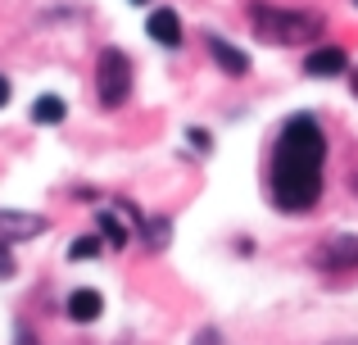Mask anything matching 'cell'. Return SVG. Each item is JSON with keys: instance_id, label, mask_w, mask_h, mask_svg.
<instances>
[{"instance_id": "cell-17", "label": "cell", "mask_w": 358, "mask_h": 345, "mask_svg": "<svg viewBox=\"0 0 358 345\" xmlns=\"http://www.w3.org/2000/svg\"><path fill=\"white\" fill-rule=\"evenodd\" d=\"M327 345H358V337H336V341H327Z\"/></svg>"}, {"instance_id": "cell-10", "label": "cell", "mask_w": 358, "mask_h": 345, "mask_svg": "<svg viewBox=\"0 0 358 345\" xmlns=\"http://www.w3.org/2000/svg\"><path fill=\"white\" fill-rule=\"evenodd\" d=\"M64 118H69V105H64L59 96H36L32 100V123L55 127V123H64Z\"/></svg>"}, {"instance_id": "cell-8", "label": "cell", "mask_w": 358, "mask_h": 345, "mask_svg": "<svg viewBox=\"0 0 358 345\" xmlns=\"http://www.w3.org/2000/svg\"><path fill=\"white\" fill-rule=\"evenodd\" d=\"M145 32H150V41L177 50V45H182V18H177L173 9H155V14L145 18Z\"/></svg>"}, {"instance_id": "cell-14", "label": "cell", "mask_w": 358, "mask_h": 345, "mask_svg": "<svg viewBox=\"0 0 358 345\" xmlns=\"http://www.w3.org/2000/svg\"><path fill=\"white\" fill-rule=\"evenodd\" d=\"M186 141H191L195 150H209V146H213V136L204 132V127H191V132H186Z\"/></svg>"}, {"instance_id": "cell-20", "label": "cell", "mask_w": 358, "mask_h": 345, "mask_svg": "<svg viewBox=\"0 0 358 345\" xmlns=\"http://www.w3.org/2000/svg\"><path fill=\"white\" fill-rule=\"evenodd\" d=\"M354 5H358V0H354Z\"/></svg>"}, {"instance_id": "cell-11", "label": "cell", "mask_w": 358, "mask_h": 345, "mask_svg": "<svg viewBox=\"0 0 358 345\" xmlns=\"http://www.w3.org/2000/svg\"><path fill=\"white\" fill-rule=\"evenodd\" d=\"M96 227H100V241H105V246H114V250H122V246H127V237H131L127 223H122L118 213H109V209L96 218Z\"/></svg>"}, {"instance_id": "cell-12", "label": "cell", "mask_w": 358, "mask_h": 345, "mask_svg": "<svg viewBox=\"0 0 358 345\" xmlns=\"http://www.w3.org/2000/svg\"><path fill=\"white\" fill-rule=\"evenodd\" d=\"M100 250H105V241H100V232H96V237H78V241L69 246V259H78V264H82V259H96Z\"/></svg>"}, {"instance_id": "cell-9", "label": "cell", "mask_w": 358, "mask_h": 345, "mask_svg": "<svg viewBox=\"0 0 358 345\" xmlns=\"http://www.w3.org/2000/svg\"><path fill=\"white\" fill-rule=\"evenodd\" d=\"M64 309H69L73 323H96L100 314H105V295L91 291V286H78V291L69 295V304H64Z\"/></svg>"}, {"instance_id": "cell-3", "label": "cell", "mask_w": 358, "mask_h": 345, "mask_svg": "<svg viewBox=\"0 0 358 345\" xmlns=\"http://www.w3.org/2000/svg\"><path fill=\"white\" fill-rule=\"evenodd\" d=\"M131 96V59L118 50V45H109V50H100L96 59V100L105 109H122Z\"/></svg>"}, {"instance_id": "cell-4", "label": "cell", "mask_w": 358, "mask_h": 345, "mask_svg": "<svg viewBox=\"0 0 358 345\" xmlns=\"http://www.w3.org/2000/svg\"><path fill=\"white\" fill-rule=\"evenodd\" d=\"M313 268H322V273H350L358 268V237L354 232H341V237H327L322 246H313Z\"/></svg>"}, {"instance_id": "cell-7", "label": "cell", "mask_w": 358, "mask_h": 345, "mask_svg": "<svg viewBox=\"0 0 358 345\" xmlns=\"http://www.w3.org/2000/svg\"><path fill=\"white\" fill-rule=\"evenodd\" d=\"M41 232H45V218H41V213H18V209L0 213V246L32 241V237H41Z\"/></svg>"}, {"instance_id": "cell-5", "label": "cell", "mask_w": 358, "mask_h": 345, "mask_svg": "<svg viewBox=\"0 0 358 345\" xmlns=\"http://www.w3.org/2000/svg\"><path fill=\"white\" fill-rule=\"evenodd\" d=\"M204 50L213 55V64H218L227 78H245L250 73V55L241 50V45H231L227 36H218V32H204Z\"/></svg>"}, {"instance_id": "cell-13", "label": "cell", "mask_w": 358, "mask_h": 345, "mask_svg": "<svg viewBox=\"0 0 358 345\" xmlns=\"http://www.w3.org/2000/svg\"><path fill=\"white\" fill-rule=\"evenodd\" d=\"M141 227H145V241H150L155 250L168 241V218H141Z\"/></svg>"}, {"instance_id": "cell-19", "label": "cell", "mask_w": 358, "mask_h": 345, "mask_svg": "<svg viewBox=\"0 0 358 345\" xmlns=\"http://www.w3.org/2000/svg\"><path fill=\"white\" fill-rule=\"evenodd\" d=\"M131 5H150V0H131Z\"/></svg>"}, {"instance_id": "cell-1", "label": "cell", "mask_w": 358, "mask_h": 345, "mask_svg": "<svg viewBox=\"0 0 358 345\" xmlns=\"http://www.w3.org/2000/svg\"><path fill=\"white\" fill-rule=\"evenodd\" d=\"M322 164H327V132L313 114H290L272 146L268 195L286 213H308L322 200Z\"/></svg>"}, {"instance_id": "cell-16", "label": "cell", "mask_w": 358, "mask_h": 345, "mask_svg": "<svg viewBox=\"0 0 358 345\" xmlns=\"http://www.w3.org/2000/svg\"><path fill=\"white\" fill-rule=\"evenodd\" d=\"M5 105H9V78L0 73V109H5Z\"/></svg>"}, {"instance_id": "cell-2", "label": "cell", "mask_w": 358, "mask_h": 345, "mask_svg": "<svg viewBox=\"0 0 358 345\" xmlns=\"http://www.w3.org/2000/svg\"><path fill=\"white\" fill-rule=\"evenodd\" d=\"M250 27L268 45H313L322 36L327 18L313 9H277V5H250Z\"/></svg>"}, {"instance_id": "cell-6", "label": "cell", "mask_w": 358, "mask_h": 345, "mask_svg": "<svg viewBox=\"0 0 358 345\" xmlns=\"http://www.w3.org/2000/svg\"><path fill=\"white\" fill-rule=\"evenodd\" d=\"M304 73L308 78H341V73H350V55L341 45H317L304 55Z\"/></svg>"}, {"instance_id": "cell-15", "label": "cell", "mask_w": 358, "mask_h": 345, "mask_svg": "<svg viewBox=\"0 0 358 345\" xmlns=\"http://www.w3.org/2000/svg\"><path fill=\"white\" fill-rule=\"evenodd\" d=\"M0 277H14V255H9V246H0Z\"/></svg>"}, {"instance_id": "cell-18", "label": "cell", "mask_w": 358, "mask_h": 345, "mask_svg": "<svg viewBox=\"0 0 358 345\" xmlns=\"http://www.w3.org/2000/svg\"><path fill=\"white\" fill-rule=\"evenodd\" d=\"M350 91H354V96H358V69L350 73Z\"/></svg>"}]
</instances>
